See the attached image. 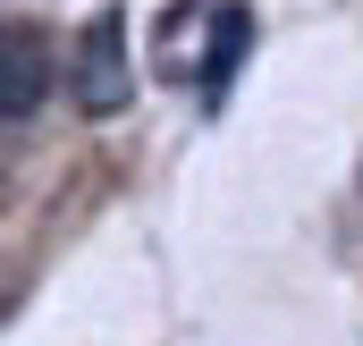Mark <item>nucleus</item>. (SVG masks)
Returning <instances> with one entry per match:
<instances>
[{"label":"nucleus","mask_w":363,"mask_h":346,"mask_svg":"<svg viewBox=\"0 0 363 346\" xmlns=\"http://www.w3.org/2000/svg\"><path fill=\"white\" fill-rule=\"evenodd\" d=\"M245 43H254L245 0H178V9L152 26V77L194 85V93H203V110H220L228 85H237Z\"/></svg>","instance_id":"nucleus-1"},{"label":"nucleus","mask_w":363,"mask_h":346,"mask_svg":"<svg viewBox=\"0 0 363 346\" xmlns=\"http://www.w3.org/2000/svg\"><path fill=\"white\" fill-rule=\"evenodd\" d=\"M135 101V60H127V17L101 9L77 43V110L85 118H118Z\"/></svg>","instance_id":"nucleus-2"},{"label":"nucleus","mask_w":363,"mask_h":346,"mask_svg":"<svg viewBox=\"0 0 363 346\" xmlns=\"http://www.w3.org/2000/svg\"><path fill=\"white\" fill-rule=\"evenodd\" d=\"M51 93V34L43 26H0V127L34 118Z\"/></svg>","instance_id":"nucleus-3"}]
</instances>
